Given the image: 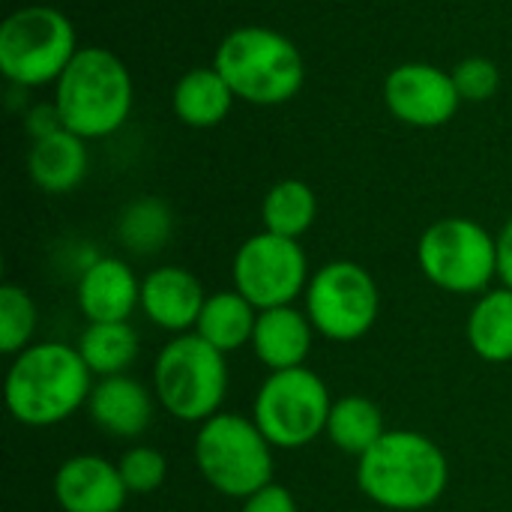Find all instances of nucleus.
<instances>
[{
  "label": "nucleus",
  "mask_w": 512,
  "mask_h": 512,
  "mask_svg": "<svg viewBox=\"0 0 512 512\" xmlns=\"http://www.w3.org/2000/svg\"><path fill=\"white\" fill-rule=\"evenodd\" d=\"M93 372L78 348L63 342H36L12 357L3 381V399L12 420L30 429L66 423L78 408H87Z\"/></svg>",
  "instance_id": "nucleus-1"
},
{
  "label": "nucleus",
  "mask_w": 512,
  "mask_h": 512,
  "mask_svg": "<svg viewBox=\"0 0 512 512\" xmlns=\"http://www.w3.org/2000/svg\"><path fill=\"white\" fill-rule=\"evenodd\" d=\"M450 483L444 450L423 432L387 429V435L357 459L360 492L393 512L429 510Z\"/></svg>",
  "instance_id": "nucleus-2"
},
{
  "label": "nucleus",
  "mask_w": 512,
  "mask_h": 512,
  "mask_svg": "<svg viewBox=\"0 0 512 512\" xmlns=\"http://www.w3.org/2000/svg\"><path fill=\"white\" fill-rule=\"evenodd\" d=\"M132 99L135 87L126 63L102 45L78 48L54 84V108L63 129L84 141L114 135L129 120Z\"/></svg>",
  "instance_id": "nucleus-3"
},
{
  "label": "nucleus",
  "mask_w": 512,
  "mask_h": 512,
  "mask_svg": "<svg viewBox=\"0 0 512 512\" xmlns=\"http://www.w3.org/2000/svg\"><path fill=\"white\" fill-rule=\"evenodd\" d=\"M213 66L240 102L264 108L291 102L306 81L300 48L285 33L261 24L231 30L219 42Z\"/></svg>",
  "instance_id": "nucleus-4"
},
{
  "label": "nucleus",
  "mask_w": 512,
  "mask_h": 512,
  "mask_svg": "<svg viewBox=\"0 0 512 512\" xmlns=\"http://www.w3.org/2000/svg\"><path fill=\"white\" fill-rule=\"evenodd\" d=\"M228 393L225 354L198 333L174 336L153 363V396L180 423H207Z\"/></svg>",
  "instance_id": "nucleus-5"
},
{
  "label": "nucleus",
  "mask_w": 512,
  "mask_h": 512,
  "mask_svg": "<svg viewBox=\"0 0 512 512\" xmlns=\"http://www.w3.org/2000/svg\"><path fill=\"white\" fill-rule=\"evenodd\" d=\"M192 453L207 486L225 498L246 501L273 483V444L252 417L219 411L198 426Z\"/></svg>",
  "instance_id": "nucleus-6"
},
{
  "label": "nucleus",
  "mask_w": 512,
  "mask_h": 512,
  "mask_svg": "<svg viewBox=\"0 0 512 512\" xmlns=\"http://www.w3.org/2000/svg\"><path fill=\"white\" fill-rule=\"evenodd\" d=\"M75 54V24L54 6H21L0 24V69L21 90L57 84Z\"/></svg>",
  "instance_id": "nucleus-7"
},
{
  "label": "nucleus",
  "mask_w": 512,
  "mask_h": 512,
  "mask_svg": "<svg viewBox=\"0 0 512 512\" xmlns=\"http://www.w3.org/2000/svg\"><path fill=\"white\" fill-rule=\"evenodd\" d=\"M420 273L447 294H486L498 279V237L474 219L432 222L417 243Z\"/></svg>",
  "instance_id": "nucleus-8"
},
{
  "label": "nucleus",
  "mask_w": 512,
  "mask_h": 512,
  "mask_svg": "<svg viewBox=\"0 0 512 512\" xmlns=\"http://www.w3.org/2000/svg\"><path fill=\"white\" fill-rule=\"evenodd\" d=\"M333 402L327 384L306 366L270 372L255 393L252 420L273 450H303L327 435Z\"/></svg>",
  "instance_id": "nucleus-9"
},
{
  "label": "nucleus",
  "mask_w": 512,
  "mask_h": 512,
  "mask_svg": "<svg viewBox=\"0 0 512 512\" xmlns=\"http://www.w3.org/2000/svg\"><path fill=\"white\" fill-rule=\"evenodd\" d=\"M306 315L330 342L363 339L381 315V291L375 276L357 261H330L318 267L303 294Z\"/></svg>",
  "instance_id": "nucleus-10"
},
{
  "label": "nucleus",
  "mask_w": 512,
  "mask_h": 512,
  "mask_svg": "<svg viewBox=\"0 0 512 512\" xmlns=\"http://www.w3.org/2000/svg\"><path fill=\"white\" fill-rule=\"evenodd\" d=\"M234 291H240L258 312L294 306L309 288V261L300 240L261 231L249 237L231 264Z\"/></svg>",
  "instance_id": "nucleus-11"
},
{
  "label": "nucleus",
  "mask_w": 512,
  "mask_h": 512,
  "mask_svg": "<svg viewBox=\"0 0 512 512\" xmlns=\"http://www.w3.org/2000/svg\"><path fill=\"white\" fill-rule=\"evenodd\" d=\"M387 111L408 126L438 129L450 123L462 105L453 72L435 63H399L384 78Z\"/></svg>",
  "instance_id": "nucleus-12"
},
{
  "label": "nucleus",
  "mask_w": 512,
  "mask_h": 512,
  "mask_svg": "<svg viewBox=\"0 0 512 512\" xmlns=\"http://www.w3.org/2000/svg\"><path fill=\"white\" fill-rule=\"evenodd\" d=\"M54 498L63 512H120L126 507V486L117 462L93 453L66 459L54 474Z\"/></svg>",
  "instance_id": "nucleus-13"
},
{
  "label": "nucleus",
  "mask_w": 512,
  "mask_h": 512,
  "mask_svg": "<svg viewBox=\"0 0 512 512\" xmlns=\"http://www.w3.org/2000/svg\"><path fill=\"white\" fill-rule=\"evenodd\" d=\"M204 288L186 267H156L141 279V309L147 321L165 333H192L204 309Z\"/></svg>",
  "instance_id": "nucleus-14"
},
{
  "label": "nucleus",
  "mask_w": 512,
  "mask_h": 512,
  "mask_svg": "<svg viewBox=\"0 0 512 512\" xmlns=\"http://www.w3.org/2000/svg\"><path fill=\"white\" fill-rule=\"evenodd\" d=\"M75 297L87 324L129 321L141 306V279L120 258H93L78 276Z\"/></svg>",
  "instance_id": "nucleus-15"
},
{
  "label": "nucleus",
  "mask_w": 512,
  "mask_h": 512,
  "mask_svg": "<svg viewBox=\"0 0 512 512\" xmlns=\"http://www.w3.org/2000/svg\"><path fill=\"white\" fill-rule=\"evenodd\" d=\"M153 399H156L153 390H147L141 381L129 375L96 378L87 399V414L99 432L120 441H132L150 429Z\"/></svg>",
  "instance_id": "nucleus-16"
},
{
  "label": "nucleus",
  "mask_w": 512,
  "mask_h": 512,
  "mask_svg": "<svg viewBox=\"0 0 512 512\" xmlns=\"http://www.w3.org/2000/svg\"><path fill=\"white\" fill-rule=\"evenodd\" d=\"M315 327L306 312L294 306L264 309L258 312L255 333H252V351L258 363L270 372L300 369L306 366V357L312 354Z\"/></svg>",
  "instance_id": "nucleus-17"
},
{
  "label": "nucleus",
  "mask_w": 512,
  "mask_h": 512,
  "mask_svg": "<svg viewBox=\"0 0 512 512\" xmlns=\"http://www.w3.org/2000/svg\"><path fill=\"white\" fill-rule=\"evenodd\" d=\"M87 165H90L87 141L69 129H57L42 138H33V147L27 153L30 180L48 195H63L81 186V180L87 177Z\"/></svg>",
  "instance_id": "nucleus-18"
},
{
  "label": "nucleus",
  "mask_w": 512,
  "mask_h": 512,
  "mask_svg": "<svg viewBox=\"0 0 512 512\" xmlns=\"http://www.w3.org/2000/svg\"><path fill=\"white\" fill-rule=\"evenodd\" d=\"M234 90L216 66H195L180 75L171 93V108L183 126L210 129L219 126L234 105Z\"/></svg>",
  "instance_id": "nucleus-19"
},
{
  "label": "nucleus",
  "mask_w": 512,
  "mask_h": 512,
  "mask_svg": "<svg viewBox=\"0 0 512 512\" xmlns=\"http://www.w3.org/2000/svg\"><path fill=\"white\" fill-rule=\"evenodd\" d=\"M258 309L240 294V291H216L207 294L204 309L198 315V324L192 333H198L207 345L222 351L225 357L252 345Z\"/></svg>",
  "instance_id": "nucleus-20"
},
{
  "label": "nucleus",
  "mask_w": 512,
  "mask_h": 512,
  "mask_svg": "<svg viewBox=\"0 0 512 512\" xmlns=\"http://www.w3.org/2000/svg\"><path fill=\"white\" fill-rule=\"evenodd\" d=\"M465 336L471 351L486 363L512 360V291L507 285L489 288L468 312Z\"/></svg>",
  "instance_id": "nucleus-21"
},
{
  "label": "nucleus",
  "mask_w": 512,
  "mask_h": 512,
  "mask_svg": "<svg viewBox=\"0 0 512 512\" xmlns=\"http://www.w3.org/2000/svg\"><path fill=\"white\" fill-rule=\"evenodd\" d=\"M384 435H387L384 411L369 396L351 393V396H342V399L333 402V411H330V420H327V438L342 453L360 459Z\"/></svg>",
  "instance_id": "nucleus-22"
},
{
  "label": "nucleus",
  "mask_w": 512,
  "mask_h": 512,
  "mask_svg": "<svg viewBox=\"0 0 512 512\" xmlns=\"http://www.w3.org/2000/svg\"><path fill=\"white\" fill-rule=\"evenodd\" d=\"M78 354L93 372V378L126 375V369L138 360L141 342L129 321H105L87 324L78 339Z\"/></svg>",
  "instance_id": "nucleus-23"
},
{
  "label": "nucleus",
  "mask_w": 512,
  "mask_h": 512,
  "mask_svg": "<svg viewBox=\"0 0 512 512\" xmlns=\"http://www.w3.org/2000/svg\"><path fill=\"white\" fill-rule=\"evenodd\" d=\"M315 216H318L315 189L306 180H297V177L273 183L267 189L264 201H261L264 231L279 234V237L300 240L315 225Z\"/></svg>",
  "instance_id": "nucleus-24"
},
{
  "label": "nucleus",
  "mask_w": 512,
  "mask_h": 512,
  "mask_svg": "<svg viewBox=\"0 0 512 512\" xmlns=\"http://www.w3.org/2000/svg\"><path fill=\"white\" fill-rule=\"evenodd\" d=\"M174 216L159 198H135L117 219V240L132 255H153L171 240Z\"/></svg>",
  "instance_id": "nucleus-25"
},
{
  "label": "nucleus",
  "mask_w": 512,
  "mask_h": 512,
  "mask_svg": "<svg viewBox=\"0 0 512 512\" xmlns=\"http://www.w3.org/2000/svg\"><path fill=\"white\" fill-rule=\"evenodd\" d=\"M36 303L21 285H3L0 288V351L6 357H18L24 348L33 345L36 333Z\"/></svg>",
  "instance_id": "nucleus-26"
},
{
  "label": "nucleus",
  "mask_w": 512,
  "mask_h": 512,
  "mask_svg": "<svg viewBox=\"0 0 512 512\" xmlns=\"http://www.w3.org/2000/svg\"><path fill=\"white\" fill-rule=\"evenodd\" d=\"M117 471L129 495H153L168 480V459L156 447L135 444L120 456Z\"/></svg>",
  "instance_id": "nucleus-27"
},
{
  "label": "nucleus",
  "mask_w": 512,
  "mask_h": 512,
  "mask_svg": "<svg viewBox=\"0 0 512 512\" xmlns=\"http://www.w3.org/2000/svg\"><path fill=\"white\" fill-rule=\"evenodd\" d=\"M453 81H456V90H459L462 102H486L501 87V69H498L495 60L477 54V57H465L453 69Z\"/></svg>",
  "instance_id": "nucleus-28"
},
{
  "label": "nucleus",
  "mask_w": 512,
  "mask_h": 512,
  "mask_svg": "<svg viewBox=\"0 0 512 512\" xmlns=\"http://www.w3.org/2000/svg\"><path fill=\"white\" fill-rule=\"evenodd\" d=\"M240 512H300L297 510V501L294 495L279 486V483H267L264 489H258L255 495H249L243 501Z\"/></svg>",
  "instance_id": "nucleus-29"
},
{
  "label": "nucleus",
  "mask_w": 512,
  "mask_h": 512,
  "mask_svg": "<svg viewBox=\"0 0 512 512\" xmlns=\"http://www.w3.org/2000/svg\"><path fill=\"white\" fill-rule=\"evenodd\" d=\"M498 279L512 291V219L498 234Z\"/></svg>",
  "instance_id": "nucleus-30"
}]
</instances>
